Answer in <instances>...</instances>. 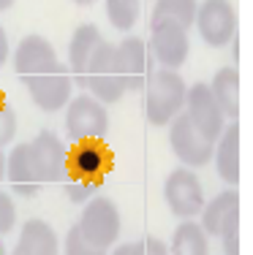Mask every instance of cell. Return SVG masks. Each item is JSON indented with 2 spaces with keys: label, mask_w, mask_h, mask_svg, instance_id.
<instances>
[{
  "label": "cell",
  "mask_w": 253,
  "mask_h": 255,
  "mask_svg": "<svg viewBox=\"0 0 253 255\" xmlns=\"http://www.w3.org/2000/svg\"><path fill=\"white\" fill-rule=\"evenodd\" d=\"M5 60H8V35H5L3 25H0V68H3Z\"/></svg>",
  "instance_id": "31"
},
{
  "label": "cell",
  "mask_w": 253,
  "mask_h": 255,
  "mask_svg": "<svg viewBox=\"0 0 253 255\" xmlns=\"http://www.w3.org/2000/svg\"><path fill=\"white\" fill-rule=\"evenodd\" d=\"M14 5V0H0V11H5V8H11Z\"/></svg>",
  "instance_id": "33"
},
{
  "label": "cell",
  "mask_w": 253,
  "mask_h": 255,
  "mask_svg": "<svg viewBox=\"0 0 253 255\" xmlns=\"http://www.w3.org/2000/svg\"><path fill=\"white\" fill-rule=\"evenodd\" d=\"M112 255H144V250H142V239L128 242V245H120Z\"/></svg>",
  "instance_id": "30"
},
{
  "label": "cell",
  "mask_w": 253,
  "mask_h": 255,
  "mask_svg": "<svg viewBox=\"0 0 253 255\" xmlns=\"http://www.w3.org/2000/svg\"><path fill=\"white\" fill-rule=\"evenodd\" d=\"M117 60L125 76V87L144 90V82L153 74V57H150L147 44L142 38H136V35H128V38H123L117 44Z\"/></svg>",
  "instance_id": "14"
},
{
  "label": "cell",
  "mask_w": 253,
  "mask_h": 255,
  "mask_svg": "<svg viewBox=\"0 0 253 255\" xmlns=\"http://www.w3.org/2000/svg\"><path fill=\"white\" fill-rule=\"evenodd\" d=\"M194 25L199 27V38L213 49L232 44L237 35V11L229 0H202L196 8Z\"/></svg>",
  "instance_id": "7"
},
{
  "label": "cell",
  "mask_w": 253,
  "mask_h": 255,
  "mask_svg": "<svg viewBox=\"0 0 253 255\" xmlns=\"http://www.w3.org/2000/svg\"><path fill=\"white\" fill-rule=\"evenodd\" d=\"M22 84L27 87L30 98L33 103L41 109V112H60L63 106H68L71 101V87H74V82H71L68 76V68H65L60 60L55 63H49L46 68L35 71V74H30L22 79Z\"/></svg>",
  "instance_id": "3"
},
{
  "label": "cell",
  "mask_w": 253,
  "mask_h": 255,
  "mask_svg": "<svg viewBox=\"0 0 253 255\" xmlns=\"http://www.w3.org/2000/svg\"><path fill=\"white\" fill-rule=\"evenodd\" d=\"M215 168H218V177L226 182V185H237L240 182V125L229 123L224 128L218 138H215Z\"/></svg>",
  "instance_id": "18"
},
{
  "label": "cell",
  "mask_w": 253,
  "mask_h": 255,
  "mask_svg": "<svg viewBox=\"0 0 253 255\" xmlns=\"http://www.w3.org/2000/svg\"><path fill=\"white\" fill-rule=\"evenodd\" d=\"M164 198L172 215L183 217V220H194L204 206V187L199 182L196 171L180 166L164 182Z\"/></svg>",
  "instance_id": "8"
},
{
  "label": "cell",
  "mask_w": 253,
  "mask_h": 255,
  "mask_svg": "<svg viewBox=\"0 0 253 255\" xmlns=\"http://www.w3.org/2000/svg\"><path fill=\"white\" fill-rule=\"evenodd\" d=\"M202 231L207 236H221L232 220H240V193L234 187L218 193L210 204L202 206Z\"/></svg>",
  "instance_id": "17"
},
{
  "label": "cell",
  "mask_w": 253,
  "mask_h": 255,
  "mask_svg": "<svg viewBox=\"0 0 253 255\" xmlns=\"http://www.w3.org/2000/svg\"><path fill=\"white\" fill-rule=\"evenodd\" d=\"M169 144L172 152L177 155V160L185 168H202L213 160L215 141L207 138L199 128L185 117V112H180L177 117L169 123Z\"/></svg>",
  "instance_id": "5"
},
{
  "label": "cell",
  "mask_w": 253,
  "mask_h": 255,
  "mask_svg": "<svg viewBox=\"0 0 253 255\" xmlns=\"http://www.w3.org/2000/svg\"><path fill=\"white\" fill-rule=\"evenodd\" d=\"M65 133L71 141H101L109 133L106 106L90 93L71 98L65 112Z\"/></svg>",
  "instance_id": "4"
},
{
  "label": "cell",
  "mask_w": 253,
  "mask_h": 255,
  "mask_svg": "<svg viewBox=\"0 0 253 255\" xmlns=\"http://www.w3.org/2000/svg\"><path fill=\"white\" fill-rule=\"evenodd\" d=\"M183 112H185V117H188L207 138H213V141L224 133V128H226L224 112H221L218 101L213 98V93H210V84H204V82H196V84L188 87Z\"/></svg>",
  "instance_id": "10"
},
{
  "label": "cell",
  "mask_w": 253,
  "mask_h": 255,
  "mask_svg": "<svg viewBox=\"0 0 253 255\" xmlns=\"http://www.w3.org/2000/svg\"><path fill=\"white\" fill-rule=\"evenodd\" d=\"M210 93L218 101L224 117L237 123V117H240V71H237V65H224V68L215 71L213 82H210Z\"/></svg>",
  "instance_id": "20"
},
{
  "label": "cell",
  "mask_w": 253,
  "mask_h": 255,
  "mask_svg": "<svg viewBox=\"0 0 253 255\" xmlns=\"http://www.w3.org/2000/svg\"><path fill=\"white\" fill-rule=\"evenodd\" d=\"M82 87H87L90 95L98 98L101 103H117L128 93L123 68H120V60H117V46L101 44V49L95 52V57L90 60L87 71H84Z\"/></svg>",
  "instance_id": "2"
},
{
  "label": "cell",
  "mask_w": 253,
  "mask_h": 255,
  "mask_svg": "<svg viewBox=\"0 0 253 255\" xmlns=\"http://www.w3.org/2000/svg\"><path fill=\"white\" fill-rule=\"evenodd\" d=\"M55 60H57V52L44 35H25L14 52V71L19 79H25L30 74H35V71L46 68Z\"/></svg>",
  "instance_id": "16"
},
{
  "label": "cell",
  "mask_w": 253,
  "mask_h": 255,
  "mask_svg": "<svg viewBox=\"0 0 253 255\" xmlns=\"http://www.w3.org/2000/svg\"><path fill=\"white\" fill-rule=\"evenodd\" d=\"M11 255H60V242L55 228L46 220H38V217L27 220L22 226V234Z\"/></svg>",
  "instance_id": "19"
},
{
  "label": "cell",
  "mask_w": 253,
  "mask_h": 255,
  "mask_svg": "<svg viewBox=\"0 0 253 255\" xmlns=\"http://www.w3.org/2000/svg\"><path fill=\"white\" fill-rule=\"evenodd\" d=\"M30 155L38 168L41 182H63L68 179V149L63 138L52 130H41L30 141Z\"/></svg>",
  "instance_id": "11"
},
{
  "label": "cell",
  "mask_w": 253,
  "mask_h": 255,
  "mask_svg": "<svg viewBox=\"0 0 253 255\" xmlns=\"http://www.w3.org/2000/svg\"><path fill=\"white\" fill-rule=\"evenodd\" d=\"M142 250H144V255H169V247L161 239H155V236H144Z\"/></svg>",
  "instance_id": "29"
},
{
  "label": "cell",
  "mask_w": 253,
  "mask_h": 255,
  "mask_svg": "<svg viewBox=\"0 0 253 255\" xmlns=\"http://www.w3.org/2000/svg\"><path fill=\"white\" fill-rule=\"evenodd\" d=\"M16 226V204L8 193L0 190V234H8Z\"/></svg>",
  "instance_id": "27"
},
{
  "label": "cell",
  "mask_w": 253,
  "mask_h": 255,
  "mask_svg": "<svg viewBox=\"0 0 253 255\" xmlns=\"http://www.w3.org/2000/svg\"><path fill=\"white\" fill-rule=\"evenodd\" d=\"M63 255H109V250L93 245L79 231V226H71L65 239H63Z\"/></svg>",
  "instance_id": "24"
},
{
  "label": "cell",
  "mask_w": 253,
  "mask_h": 255,
  "mask_svg": "<svg viewBox=\"0 0 253 255\" xmlns=\"http://www.w3.org/2000/svg\"><path fill=\"white\" fill-rule=\"evenodd\" d=\"M98 193H101V179H76V177H68L65 196H68L71 204H87L90 198H95Z\"/></svg>",
  "instance_id": "25"
},
{
  "label": "cell",
  "mask_w": 253,
  "mask_h": 255,
  "mask_svg": "<svg viewBox=\"0 0 253 255\" xmlns=\"http://www.w3.org/2000/svg\"><path fill=\"white\" fill-rule=\"evenodd\" d=\"M196 8H199V0H155L153 19L177 22L180 27L188 30L196 19Z\"/></svg>",
  "instance_id": "22"
},
{
  "label": "cell",
  "mask_w": 253,
  "mask_h": 255,
  "mask_svg": "<svg viewBox=\"0 0 253 255\" xmlns=\"http://www.w3.org/2000/svg\"><path fill=\"white\" fill-rule=\"evenodd\" d=\"M224 245V255H240V220H232L218 236Z\"/></svg>",
  "instance_id": "28"
},
{
  "label": "cell",
  "mask_w": 253,
  "mask_h": 255,
  "mask_svg": "<svg viewBox=\"0 0 253 255\" xmlns=\"http://www.w3.org/2000/svg\"><path fill=\"white\" fill-rule=\"evenodd\" d=\"M185 93L188 84L180 76V71H169V68H158L147 76L144 82V114L147 123L161 128L169 125L185 106Z\"/></svg>",
  "instance_id": "1"
},
{
  "label": "cell",
  "mask_w": 253,
  "mask_h": 255,
  "mask_svg": "<svg viewBox=\"0 0 253 255\" xmlns=\"http://www.w3.org/2000/svg\"><path fill=\"white\" fill-rule=\"evenodd\" d=\"M0 255H8V253H5V242H3V234H0Z\"/></svg>",
  "instance_id": "34"
},
{
  "label": "cell",
  "mask_w": 253,
  "mask_h": 255,
  "mask_svg": "<svg viewBox=\"0 0 253 255\" xmlns=\"http://www.w3.org/2000/svg\"><path fill=\"white\" fill-rule=\"evenodd\" d=\"M76 226H79V231L93 242V245L109 250L120 236L123 220H120V209H117V204H114L112 198L95 196V198H90V201L84 204Z\"/></svg>",
  "instance_id": "6"
},
{
  "label": "cell",
  "mask_w": 253,
  "mask_h": 255,
  "mask_svg": "<svg viewBox=\"0 0 253 255\" xmlns=\"http://www.w3.org/2000/svg\"><path fill=\"white\" fill-rule=\"evenodd\" d=\"M74 3H76V5H93L95 0H74Z\"/></svg>",
  "instance_id": "35"
},
{
  "label": "cell",
  "mask_w": 253,
  "mask_h": 255,
  "mask_svg": "<svg viewBox=\"0 0 253 255\" xmlns=\"http://www.w3.org/2000/svg\"><path fill=\"white\" fill-rule=\"evenodd\" d=\"M0 106H3V95H0Z\"/></svg>",
  "instance_id": "36"
},
{
  "label": "cell",
  "mask_w": 253,
  "mask_h": 255,
  "mask_svg": "<svg viewBox=\"0 0 253 255\" xmlns=\"http://www.w3.org/2000/svg\"><path fill=\"white\" fill-rule=\"evenodd\" d=\"M112 166L109 147L104 141H76L68 152V177L76 179H104Z\"/></svg>",
  "instance_id": "12"
},
{
  "label": "cell",
  "mask_w": 253,
  "mask_h": 255,
  "mask_svg": "<svg viewBox=\"0 0 253 255\" xmlns=\"http://www.w3.org/2000/svg\"><path fill=\"white\" fill-rule=\"evenodd\" d=\"M3 177H5V155L0 149V182H3Z\"/></svg>",
  "instance_id": "32"
},
{
  "label": "cell",
  "mask_w": 253,
  "mask_h": 255,
  "mask_svg": "<svg viewBox=\"0 0 253 255\" xmlns=\"http://www.w3.org/2000/svg\"><path fill=\"white\" fill-rule=\"evenodd\" d=\"M5 179H8L11 190L22 198H33L41 190V177L38 168L30 155V144H16L8 155H5Z\"/></svg>",
  "instance_id": "13"
},
{
  "label": "cell",
  "mask_w": 253,
  "mask_h": 255,
  "mask_svg": "<svg viewBox=\"0 0 253 255\" xmlns=\"http://www.w3.org/2000/svg\"><path fill=\"white\" fill-rule=\"evenodd\" d=\"M142 14V0H106V16H109L112 27L123 30H134V25L139 22Z\"/></svg>",
  "instance_id": "23"
},
{
  "label": "cell",
  "mask_w": 253,
  "mask_h": 255,
  "mask_svg": "<svg viewBox=\"0 0 253 255\" xmlns=\"http://www.w3.org/2000/svg\"><path fill=\"white\" fill-rule=\"evenodd\" d=\"M101 44H106L101 35L98 25H79L71 35L68 44V68H71V82L84 84V71H87L90 60L95 57V52L101 49Z\"/></svg>",
  "instance_id": "15"
},
{
  "label": "cell",
  "mask_w": 253,
  "mask_h": 255,
  "mask_svg": "<svg viewBox=\"0 0 253 255\" xmlns=\"http://www.w3.org/2000/svg\"><path fill=\"white\" fill-rule=\"evenodd\" d=\"M150 46H153V54L161 63V68L180 71V65H185L188 52H191L188 30L180 27L177 22L153 19V25H150Z\"/></svg>",
  "instance_id": "9"
},
{
  "label": "cell",
  "mask_w": 253,
  "mask_h": 255,
  "mask_svg": "<svg viewBox=\"0 0 253 255\" xmlns=\"http://www.w3.org/2000/svg\"><path fill=\"white\" fill-rule=\"evenodd\" d=\"M169 255H210V242L202 226L194 220H183L169 245Z\"/></svg>",
  "instance_id": "21"
},
{
  "label": "cell",
  "mask_w": 253,
  "mask_h": 255,
  "mask_svg": "<svg viewBox=\"0 0 253 255\" xmlns=\"http://www.w3.org/2000/svg\"><path fill=\"white\" fill-rule=\"evenodd\" d=\"M16 136V112L11 106H0V149L8 147Z\"/></svg>",
  "instance_id": "26"
}]
</instances>
